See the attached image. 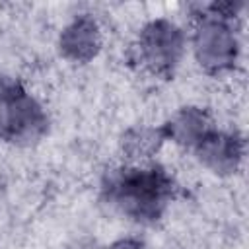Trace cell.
Returning <instances> with one entry per match:
<instances>
[{
  "mask_svg": "<svg viewBox=\"0 0 249 249\" xmlns=\"http://www.w3.org/2000/svg\"><path fill=\"white\" fill-rule=\"evenodd\" d=\"M103 196L124 216L150 224L175 196V183L161 167H126L105 177Z\"/></svg>",
  "mask_w": 249,
  "mask_h": 249,
  "instance_id": "cell-1",
  "label": "cell"
},
{
  "mask_svg": "<svg viewBox=\"0 0 249 249\" xmlns=\"http://www.w3.org/2000/svg\"><path fill=\"white\" fill-rule=\"evenodd\" d=\"M47 130L41 107L12 78L0 76V138L8 142H33Z\"/></svg>",
  "mask_w": 249,
  "mask_h": 249,
  "instance_id": "cell-2",
  "label": "cell"
},
{
  "mask_svg": "<svg viewBox=\"0 0 249 249\" xmlns=\"http://www.w3.org/2000/svg\"><path fill=\"white\" fill-rule=\"evenodd\" d=\"M218 16H210L202 21L195 37V49L200 64L210 72H220L231 68L237 56V41L231 27L226 23L231 18V4H214Z\"/></svg>",
  "mask_w": 249,
  "mask_h": 249,
  "instance_id": "cell-3",
  "label": "cell"
},
{
  "mask_svg": "<svg viewBox=\"0 0 249 249\" xmlns=\"http://www.w3.org/2000/svg\"><path fill=\"white\" fill-rule=\"evenodd\" d=\"M140 49L146 64L156 74L169 76L173 74L183 51L181 31L165 19L152 21L140 35Z\"/></svg>",
  "mask_w": 249,
  "mask_h": 249,
  "instance_id": "cell-4",
  "label": "cell"
},
{
  "mask_svg": "<svg viewBox=\"0 0 249 249\" xmlns=\"http://www.w3.org/2000/svg\"><path fill=\"white\" fill-rule=\"evenodd\" d=\"M196 156L216 173H230L241 160V138L235 134L218 132L212 126L193 146Z\"/></svg>",
  "mask_w": 249,
  "mask_h": 249,
  "instance_id": "cell-5",
  "label": "cell"
},
{
  "mask_svg": "<svg viewBox=\"0 0 249 249\" xmlns=\"http://www.w3.org/2000/svg\"><path fill=\"white\" fill-rule=\"evenodd\" d=\"M60 49L66 56L78 62H86L95 56L99 49V31L91 18H78L72 25H68L60 37Z\"/></svg>",
  "mask_w": 249,
  "mask_h": 249,
  "instance_id": "cell-6",
  "label": "cell"
},
{
  "mask_svg": "<svg viewBox=\"0 0 249 249\" xmlns=\"http://www.w3.org/2000/svg\"><path fill=\"white\" fill-rule=\"evenodd\" d=\"M210 128V121L204 111L200 109H183L179 115H175L173 121H169L161 130L165 138H173L185 146H195L196 140Z\"/></svg>",
  "mask_w": 249,
  "mask_h": 249,
  "instance_id": "cell-7",
  "label": "cell"
},
{
  "mask_svg": "<svg viewBox=\"0 0 249 249\" xmlns=\"http://www.w3.org/2000/svg\"><path fill=\"white\" fill-rule=\"evenodd\" d=\"M109 249H142V243L138 239H121L115 245H111Z\"/></svg>",
  "mask_w": 249,
  "mask_h": 249,
  "instance_id": "cell-8",
  "label": "cell"
}]
</instances>
